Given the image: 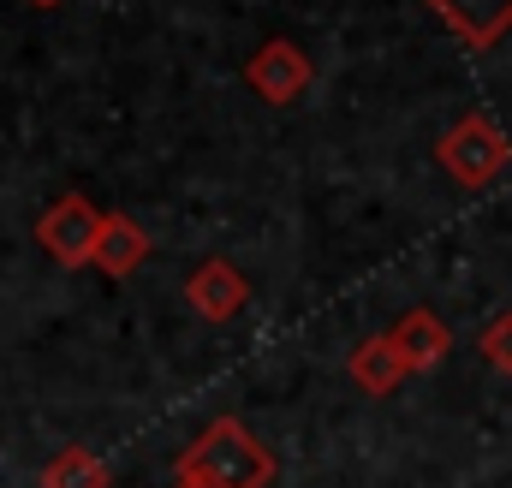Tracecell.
Wrapping results in <instances>:
<instances>
[{"mask_svg": "<svg viewBox=\"0 0 512 488\" xmlns=\"http://www.w3.org/2000/svg\"><path fill=\"white\" fill-rule=\"evenodd\" d=\"M274 453L256 441L239 417H215L173 465V477H191L203 488H268L274 483Z\"/></svg>", "mask_w": 512, "mask_h": 488, "instance_id": "cell-1", "label": "cell"}, {"mask_svg": "<svg viewBox=\"0 0 512 488\" xmlns=\"http://www.w3.org/2000/svg\"><path fill=\"white\" fill-rule=\"evenodd\" d=\"M435 161L447 167L453 185L483 191V185H495V179L512 167V137L501 131V120H495L489 108H471V114H459V120L441 131Z\"/></svg>", "mask_w": 512, "mask_h": 488, "instance_id": "cell-2", "label": "cell"}, {"mask_svg": "<svg viewBox=\"0 0 512 488\" xmlns=\"http://www.w3.org/2000/svg\"><path fill=\"white\" fill-rule=\"evenodd\" d=\"M102 227H108V215H102L84 191H66L60 203H48V209H42L36 239H42V250H48L60 268H84V262H96Z\"/></svg>", "mask_w": 512, "mask_h": 488, "instance_id": "cell-3", "label": "cell"}, {"mask_svg": "<svg viewBox=\"0 0 512 488\" xmlns=\"http://www.w3.org/2000/svg\"><path fill=\"white\" fill-rule=\"evenodd\" d=\"M310 78H316L310 54H304L298 42H286V36L262 42V48L251 54V66H245V84H251L256 96H262V102H274V108L298 102V96L310 90Z\"/></svg>", "mask_w": 512, "mask_h": 488, "instance_id": "cell-4", "label": "cell"}, {"mask_svg": "<svg viewBox=\"0 0 512 488\" xmlns=\"http://www.w3.org/2000/svg\"><path fill=\"white\" fill-rule=\"evenodd\" d=\"M245 298H251V280H245L227 256H209V262H197V268L185 274V304H191L203 322H233V316L245 310Z\"/></svg>", "mask_w": 512, "mask_h": 488, "instance_id": "cell-5", "label": "cell"}, {"mask_svg": "<svg viewBox=\"0 0 512 488\" xmlns=\"http://www.w3.org/2000/svg\"><path fill=\"white\" fill-rule=\"evenodd\" d=\"M387 340H393V352H399L405 375H417V369H435L447 352H453V328H447V322H441L429 304L405 310V316L387 328Z\"/></svg>", "mask_w": 512, "mask_h": 488, "instance_id": "cell-6", "label": "cell"}, {"mask_svg": "<svg viewBox=\"0 0 512 488\" xmlns=\"http://www.w3.org/2000/svg\"><path fill=\"white\" fill-rule=\"evenodd\" d=\"M465 48H495L512 30V0H423Z\"/></svg>", "mask_w": 512, "mask_h": 488, "instance_id": "cell-7", "label": "cell"}, {"mask_svg": "<svg viewBox=\"0 0 512 488\" xmlns=\"http://www.w3.org/2000/svg\"><path fill=\"white\" fill-rule=\"evenodd\" d=\"M143 256H149V233L131 221V215H108V227H102V244H96V274H108V280H126L131 268H143Z\"/></svg>", "mask_w": 512, "mask_h": 488, "instance_id": "cell-8", "label": "cell"}, {"mask_svg": "<svg viewBox=\"0 0 512 488\" xmlns=\"http://www.w3.org/2000/svg\"><path fill=\"white\" fill-rule=\"evenodd\" d=\"M352 381L370 393V399H382V393H393L399 387V375H405V364H399V352H393V340L387 334H370V340H358V352H352Z\"/></svg>", "mask_w": 512, "mask_h": 488, "instance_id": "cell-9", "label": "cell"}, {"mask_svg": "<svg viewBox=\"0 0 512 488\" xmlns=\"http://www.w3.org/2000/svg\"><path fill=\"white\" fill-rule=\"evenodd\" d=\"M42 488H108V465L90 447H60L42 465Z\"/></svg>", "mask_w": 512, "mask_h": 488, "instance_id": "cell-10", "label": "cell"}, {"mask_svg": "<svg viewBox=\"0 0 512 488\" xmlns=\"http://www.w3.org/2000/svg\"><path fill=\"white\" fill-rule=\"evenodd\" d=\"M477 352L501 369V375H512V310H501L495 322H483V334H477Z\"/></svg>", "mask_w": 512, "mask_h": 488, "instance_id": "cell-11", "label": "cell"}, {"mask_svg": "<svg viewBox=\"0 0 512 488\" xmlns=\"http://www.w3.org/2000/svg\"><path fill=\"white\" fill-rule=\"evenodd\" d=\"M173 488H203V483H191V477H173Z\"/></svg>", "mask_w": 512, "mask_h": 488, "instance_id": "cell-12", "label": "cell"}, {"mask_svg": "<svg viewBox=\"0 0 512 488\" xmlns=\"http://www.w3.org/2000/svg\"><path fill=\"white\" fill-rule=\"evenodd\" d=\"M30 6H42V12H48V6H60V0H30Z\"/></svg>", "mask_w": 512, "mask_h": 488, "instance_id": "cell-13", "label": "cell"}]
</instances>
